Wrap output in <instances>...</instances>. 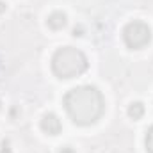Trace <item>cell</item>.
<instances>
[{
	"mask_svg": "<svg viewBox=\"0 0 153 153\" xmlns=\"http://www.w3.org/2000/svg\"><path fill=\"white\" fill-rule=\"evenodd\" d=\"M146 150L148 153H153V125L148 128V132H146Z\"/></svg>",
	"mask_w": 153,
	"mask_h": 153,
	"instance_id": "7",
	"label": "cell"
},
{
	"mask_svg": "<svg viewBox=\"0 0 153 153\" xmlns=\"http://www.w3.org/2000/svg\"><path fill=\"white\" fill-rule=\"evenodd\" d=\"M61 153H75V152H73L70 146H66V148H62V150H61Z\"/></svg>",
	"mask_w": 153,
	"mask_h": 153,
	"instance_id": "9",
	"label": "cell"
},
{
	"mask_svg": "<svg viewBox=\"0 0 153 153\" xmlns=\"http://www.w3.org/2000/svg\"><path fill=\"white\" fill-rule=\"evenodd\" d=\"M0 153H11V150H9V146L4 143V146H2V150H0Z\"/></svg>",
	"mask_w": 153,
	"mask_h": 153,
	"instance_id": "8",
	"label": "cell"
},
{
	"mask_svg": "<svg viewBox=\"0 0 153 153\" xmlns=\"http://www.w3.org/2000/svg\"><path fill=\"white\" fill-rule=\"evenodd\" d=\"M5 9H7V5H5L2 0H0V13H5Z\"/></svg>",
	"mask_w": 153,
	"mask_h": 153,
	"instance_id": "10",
	"label": "cell"
},
{
	"mask_svg": "<svg viewBox=\"0 0 153 153\" xmlns=\"http://www.w3.org/2000/svg\"><path fill=\"white\" fill-rule=\"evenodd\" d=\"M66 23H68V18H66V14H64L62 11H55V13H52V14L48 16V20H46V25H48L50 29H53V30H61V29H64Z\"/></svg>",
	"mask_w": 153,
	"mask_h": 153,
	"instance_id": "5",
	"label": "cell"
},
{
	"mask_svg": "<svg viewBox=\"0 0 153 153\" xmlns=\"http://www.w3.org/2000/svg\"><path fill=\"white\" fill-rule=\"evenodd\" d=\"M64 109L73 123L87 126L102 117L105 111V100L94 85H78L66 93Z\"/></svg>",
	"mask_w": 153,
	"mask_h": 153,
	"instance_id": "1",
	"label": "cell"
},
{
	"mask_svg": "<svg viewBox=\"0 0 153 153\" xmlns=\"http://www.w3.org/2000/svg\"><path fill=\"white\" fill-rule=\"evenodd\" d=\"M123 41L130 50H141L152 41V29L148 27V23L141 20H134L125 25Z\"/></svg>",
	"mask_w": 153,
	"mask_h": 153,
	"instance_id": "3",
	"label": "cell"
},
{
	"mask_svg": "<svg viewBox=\"0 0 153 153\" xmlns=\"http://www.w3.org/2000/svg\"><path fill=\"white\" fill-rule=\"evenodd\" d=\"M52 70L59 78H75L87 70V57L75 46H62L52 57Z\"/></svg>",
	"mask_w": 153,
	"mask_h": 153,
	"instance_id": "2",
	"label": "cell"
},
{
	"mask_svg": "<svg viewBox=\"0 0 153 153\" xmlns=\"http://www.w3.org/2000/svg\"><path fill=\"white\" fill-rule=\"evenodd\" d=\"M0 105H2V103H0Z\"/></svg>",
	"mask_w": 153,
	"mask_h": 153,
	"instance_id": "11",
	"label": "cell"
},
{
	"mask_svg": "<svg viewBox=\"0 0 153 153\" xmlns=\"http://www.w3.org/2000/svg\"><path fill=\"white\" fill-rule=\"evenodd\" d=\"M128 116L135 121V119H141L143 116H144V105L141 103V102H134V103H130V107H128Z\"/></svg>",
	"mask_w": 153,
	"mask_h": 153,
	"instance_id": "6",
	"label": "cell"
},
{
	"mask_svg": "<svg viewBox=\"0 0 153 153\" xmlns=\"http://www.w3.org/2000/svg\"><path fill=\"white\" fill-rule=\"evenodd\" d=\"M41 128H43V132L48 134V135H57V134H61L62 125H61V119H59L57 116L52 114V112H48V114L43 116V119H41Z\"/></svg>",
	"mask_w": 153,
	"mask_h": 153,
	"instance_id": "4",
	"label": "cell"
}]
</instances>
